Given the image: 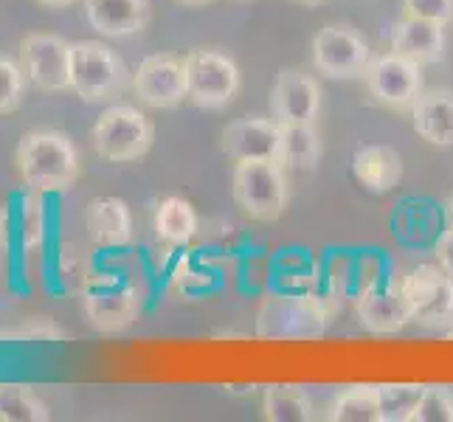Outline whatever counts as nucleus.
Instances as JSON below:
<instances>
[{
	"instance_id": "obj_1",
	"label": "nucleus",
	"mask_w": 453,
	"mask_h": 422,
	"mask_svg": "<svg viewBox=\"0 0 453 422\" xmlns=\"http://www.w3.org/2000/svg\"><path fill=\"white\" fill-rule=\"evenodd\" d=\"M18 175L37 195L68 192L80 180L82 161L73 141L59 130H28L14 150Z\"/></svg>"
},
{
	"instance_id": "obj_2",
	"label": "nucleus",
	"mask_w": 453,
	"mask_h": 422,
	"mask_svg": "<svg viewBox=\"0 0 453 422\" xmlns=\"http://www.w3.org/2000/svg\"><path fill=\"white\" fill-rule=\"evenodd\" d=\"M231 195L245 217L257 223H276L290 203L288 166L279 158L237 161L231 172Z\"/></svg>"
},
{
	"instance_id": "obj_3",
	"label": "nucleus",
	"mask_w": 453,
	"mask_h": 422,
	"mask_svg": "<svg viewBox=\"0 0 453 422\" xmlns=\"http://www.w3.org/2000/svg\"><path fill=\"white\" fill-rule=\"evenodd\" d=\"M133 85L124 59L99 40L71 45V90L88 104H107Z\"/></svg>"
},
{
	"instance_id": "obj_4",
	"label": "nucleus",
	"mask_w": 453,
	"mask_h": 422,
	"mask_svg": "<svg viewBox=\"0 0 453 422\" xmlns=\"http://www.w3.org/2000/svg\"><path fill=\"white\" fill-rule=\"evenodd\" d=\"M333 307L319 295H271L257 312V338L304 341L326 333Z\"/></svg>"
},
{
	"instance_id": "obj_5",
	"label": "nucleus",
	"mask_w": 453,
	"mask_h": 422,
	"mask_svg": "<svg viewBox=\"0 0 453 422\" xmlns=\"http://www.w3.org/2000/svg\"><path fill=\"white\" fill-rule=\"evenodd\" d=\"M93 152L102 161L130 164L144 158L155 141L152 121L130 104H111L90 130Z\"/></svg>"
},
{
	"instance_id": "obj_6",
	"label": "nucleus",
	"mask_w": 453,
	"mask_h": 422,
	"mask_svg": "<svg viewBox=\"0 0 453 422\" xmlns=\"http://www.w3.org/2000/svg\"><path fill=\"white\" fill-rule=\"evenodd\" d=\"M82 304L90 326L102 335H119L142 316V293L116 273L90 276L82 288Z\"/></svg>"
},
{
	"instance_id": "obj_7",
	"label": "nucleus",
	"mask_w": 453,
	"mask_h": 422,
	"mask_svg": "<svg viewBox=\"0 0 453 422\" xmlns=\"http://www.w3.org/2000/svg\"><path fill=\"white\" fill-rule=\"evenodd\" d=\"M183 68L189 99L203 111H226L237 99L242 80L231 57L211 49H195L183 57Z\"/></svg>"
},
{
	"instance_id": "obj_8",
	"label": "nucleus",
	"mask_w": 453,
	"mask_h": 422,
	"mask_svg": "<svg viewBox=\"0 0 453 422\" xmlns=\"http://www.w3.org/2000/svg\"><path fill=\"white\" fill-rule=\"evenodd\" d=\"M372 49L347 23H326L312 37V65L326 80H364Z\"/></svg>"
},
{
	"instance_id": "obj_9",
	"label": "nucleus",
	"mask_w": 453,
	"mask_h": 422,
	"mask_svg": "<svg viewBox=\"0 0 453 422\" xmlns=\"http://www.w3.org/2000/svg\"><path fill=\"white\" fill-rule=\"evenodd\" d=\"M364 82L369 96L388 107V111L409 113L417 96L423 93V65L414 59H405L395 51H386L380 57H372L369 68L364 73Z\"/></svg>"
},
{
	"instance_id": "obj_10",
	"label": "nucleus",
	"mask_w": 453,
	"mask_h": 422,
	"mask_svg": "<svg viewBox=\"0 0 453 422\" xmlns=\"http://www.w3.org/2000/svg\"><path fill=\"white\" fill-rule=\"evenodd\" d=\"M400 288L411 307L414 321L426 326L453 324V276H448L440 265H417L405 273Z\"/></svg>"
},
{
	"instance_id": "obj_11",
	"label": "nucleus",
	"mask_w": 453,
	"mask_h": 422,
	"mask_svg": "<svg viewBox=\"0 0 453 422\" xmlns=\"http://www.w3.org/2000/svg\"><path fill=\"white\" fill-rule=\"evenodd\" d=\"M133 93L138 102L155 111H175L189 99L183 59L172 54H152L142 59L133 71Z\"/></svg>"
},
{
	"instance_id": "obj_12",
	"label": "nucleus",
	"mask_w": 453,
	"mask_h": 422,
	"mask_svg": "<svg viewBox=\"0 0 453 422\" xmlns=\"http://www.w3.org/2000/svg\"><path fill=\"white\" fill-rule=\"evenodd\" d=\"M20 62L31 85L49 93L71 90V42L57 35H26Z\"/></svg>"
},
{
	"instance_id": "obj_13",
	"label": "nucleus",
	"mask_w": 453,
	"mask_h": 422,
	"mask_svg": "<svg viewBox=\"0 0 453 422\" xmlns=\"http://www.w3.org/2000/svg\"><path fill=\"white\" fill-rule=\"evenodd\" d=\"M271 119L279 124H316L321 113V85L302 68H285L268 96Z\"/></svg>"
},
{
	"instance_id": "obj_14",
	"label": "nucleus",
	"mask_w": 453,
	"mask_h": 422,
	"mask_svg": "<svg viewBox=\"0 0 453 422\" xmlns=\"http://www.w3.org/2000/svg\"><path fill=\"white\" fill-rule=\"evenodd\" d=\"M279 141H282V124L271 116L228 121L220 133V147L234 164L248 158H276Z\"/></svg>"
},
{
	"instance_id": "obj_15",
	"label": "nucleus",
	"mask_w": 453,
	"mask_h": 422,
	"mask_svg": "<svg viewBox=\"0 0 453 422\" xmlns=\"http://www.w3.org/2000/svg\"><path fill=\"white\" fill-rule=\"evenodd\" d=\"M355 312L361 326L372 335H395L409 321H414L409 299H405L400 285H374L361 290V295L355 299Z\"/></svg>"
},
{
	"instance_id": "obj_16",
	"label": "nucleus",
	"mask_w": 453,
	"mask_h": 422,
	"mask_svg": "<svg viewBox=\"0 0 453 422\" xmlns=\"http://www.w3.org/2000/svg\"><path fill=\"white\" fill-rule=\"evenodd\" d=\"M388 45H392L395 54L405 57V59H414L419 65H434V62H442L445 49H448L445 26L403 14V18L392 26Z\"/></svg>"
},
{
	"instance_id": "obj_17",
	"label": "nucleus",
	"mask_w": 453,
	"mask_h": 422,
	"mask_svg": "<svg viewBox=\"0 0 453 422\" xmlns=\"http://www.w3.org/2000/svg\"><path fill=\"white\" fill-rule=\"evenodd\" d=\"M82 9L102 37H130L150 23V0H82Z\"/></svg>"
},
{
	"instance_id": "obj_18",
	"label": "nucleus",
	"mask_w": 453,
	"mask_h": 422,
	"mask_svg": "<svg viewBox=\"0 0 453 422\" xmlns=\"http://www.w3.org/2000/svg\"><path fill=\"white\" fill-rule=\"evenodd\" d=\"M409 113L419 138L434 147H453V90H423Z\"/></svg>"
},
{
	"instance_id": "obj_19",
	"label": "nucleus",
	"mask_w": 453,
	"mask_h": 422,
	"mask_svg": "<svg viewBox=\"0 0 453 422\" xmlns=\"http://www.w3.org/2000/svg\"><path fill=\"white\" fill-rule=\"evenodd\" d=\"M90 240L102 248H124L133 242V211L121 197H96L85 211Z\"/></svg>"
},
{
	"instance_id": "obj_20",
	"label": "nucleus",
	"mask_w": 453,
	"mask_h": 422,
	"mask_svg": "<svg viewBox=\"0 0 453 422\" xmlns=\"http://www.w3.org/2000/svg\"><path fill=\"white\" fill-rule=\"evenodd\" d=\"M352 175L366 192L388 195V192H395L403 180V158L395 147L369 144L355 152Z\"/></svg>"
},
{
	"instance_id": "obj_21",
	"label": "nucleus",
	"mask_w": 453,
	"mask_h": 422,
	"mask_svg": "<svg viewBox=\"0 0 453 422\" xmlns=\"http://www.w3.org/2000/svg\"><path fill=\"white\" fill-rule=\"evenodd\" d=\"M279 161L293 172H310L321 161V135L316 124H282Z\"/></svg>"
},
{
	"instance_id": "obj_22",
	"label": "nucleus",
	"mask_w": 453,
	"mask_h": 422,
	"mask_svg": "<svg viewBox=\"0 0 453 422\" xmlns=\"http://www.w3.org/2000/svg\"><path fill=\"white\" fill-rule=\"evenodd\" d=\"M197 226L195 206L178 195H169L155 206V234L166 245H186L197 234Z\"/></svg>"
},
{
	"instance_id": "obj_23",
	"label": "nucleus",
	"mask_w": 453,
	"mask_h": 422,
	"mask_svg": "<svg viewBox=\"0 0 453 422\" xmlns=\"http://www.w3.org/2000/svg\"><path fill=\"white\" fill-rule=\"evenodd\" d=\"M262 417L268 422H310L316 409L299 386H268L262 395Z\"/></svg>"
},
{
	"instance_id": "obj_24",
	"label": "nucleus",
	"mask_w": 453,
	"mask_h": 422,
	"mask_svg": "<svg viewBox=\"0 0 453 422\" xmlns=\"http://www.w3.org/2000/svg\"><path fill=\"white\" fill-rule=\"evenodd\" d=\"M51 409L28 386L0 383V422H49Z\"/></svg>"
},
{
	"instance_id": "obj_25",
	"label": "nucleus",
	"mask_w": 453,
	"mask_h": 422,
	"mask_svg": "<svg viewBox=\"0 0 453 422\" xmlns=\"http://www.w3.org/2000/svg\"><path fill=\"white\" fill-rule=\"evenodd\" d=\"M326 419L333 422H380L378 386H352L341 392Z\"/></svg>"
},
{
	"instance_id": "obj_26",
	"label": "nucleus",
	"mask_w": 453,
	"mask_h": 422,
	"mask_svg": "<svg viewBox=\"0 0 453 422\" xmlns=\"http://www.w3.org/2000/svg\"><path fill=\"white\" fill-rule=\"evenodd\" d=\"M426 386L419 383H380V422H411Z\"/></svg>"
},
{
	"instance_id": "obj_27",
	"label": "nucleus",
	"mask_w": 453,
	"mask_h": 422,
	"mask_svg": "<svg viewBox=\"0 0 453 422\" xmlns=\"http://www.w3.org/2000/svg\"><path fill=\"white\" fill-rule=\"evenodd\" d=\"M26 71L9 57H0V116L14 113L26 96Z\"/></svg>"
},
{
	"instance_id": "obj_28",
	"label": "nucleus",
	"mask_w": 453,
	"mask_h": 422,
	"mask_svg": "<svg viewBox=\"0 0 453 422\" xmlns=\"http://www.w3.org/2000/svg\"><path fill=\"white\" fill-rule=\"evenodd\" d=\"M411 422H453V395L445 386H426Z\"/></svg>"
},
{
	"instance_id": "obj_29",
	"label": "nucleus",
	"mask_w": 453,
	"mask_h": 422,
	"mask_svg": "<svg viewBox=\"0 0 453 422\" xmlns=\"http://www.w3.org/2000/svg\"><path fill=\"white\" fill-rule=\"evenodd\" d=\"M403 14L417 20L450 26L453 23V0H403Z\"/></svg>"
},
{
	"instance_id": "obj_30",
	"label": "nucleus",
	"mask_w": 453,
	"mask_h": 422,
	"mask_svg": "<svg viewBox=\"0 0 453 422\" xmlns=\"http://www.w3.org/2000/svg\"><path fill=\"white\" fill-rule=\"evenodd\" d=\"M4 341H62L65 333L59 330L57 321L51 318H31L18 330H0Z\"/></svg>"
},
{
	"instance_id": "obj_31",
	"label": "nucleus",
	"mask_w": 453,
	"mask_h": 422,
	"mask_svg": "<svg viewBox=\"0 0 453 422\" xmlns=\"http://www.w3.org/2000/svg\"><path fill=\"white\" fill-rule=\"evenodd\" d=\"M40 240H42V209H40V197L31 195L23 203V245L37 248Z\"/></svg>"
},
{
	"instance_id": "obj_32",
	"label": "nucleus",
	"mask_w": 453,
	"mask_h": 422,
	"mask_svg": "<svg viewBox=\"0 0 453 422\" xmlns=\"http://www.w3.org/2000/svg\"><path fill=\"white\" fill-rule=\"evenodd\" d=\"M436 265L453 276V226L448 223V228L442 231V237L436 240Z\"/></svg>"
},
{
	"instance_id": "obj_33",
	"label": "nucleus",
	"mask_w": 453,
	"mask_h": 422,
	"mask_svg": "<svg viewBox=\"0 0 453 422\" xmlns=\"http://www.w3.org/2000/svg\"><path fill=\"white\" fill-rule=\"evenodd\" d=\"M31 4L45 6V9H65V6H73V4H82V0H31Z\"/></svg>"
},
{
	"instance_id": "obj_34",
	"label": "nucleus",
	"mask_w": 453,
	"mask_h": 422,
	"mask_svg": "<svg viewBox=\"0 0 453 422\" xmlns=\"http://www.w3.org/2000/svg\"><path fill=\"white\" fill-rule=\"evenodd\" d=\"M178 4H183V6H206V4H211V0H178Z\"/></svg>"
},
{
	"instance_id": "obj_35",
	"label": "nucleus",
	"mask_w": 453,
	"mask_h": 422,
	"mask_svg": "<svg viewBox=\"0 0 453 422\" xmlns=\"http://www.w3.org/2000/svg\"><path fill=\"white\" fill-rule=\"evenodd\" d=\"M296 4H302V6H307V9H316V6L324 4V0H296Z\"/></svg>"
},
{
	"instance_id": "obj_36",
	"label": "nucleus",
	"mask_w": 453,
	"mask_h": 422,
	"mask_svg": "<svg viewBox=\"0 0 453 422\" xmlns=\"http://www.w3.org/2000/svg\"><path fill=\"white\" fill-rule=\"evenodd\" d=\"M448 223L453 226V197H450V203H448Z\"/></svg>"
},
{
	"instance_id": "obj_37",
	"label": "nucleus",
	"mask_w": 453,
	"mask_h": 422,
	"mask_svg": "<svg viewBox=\"0 0 453 422\" xmlns=\"http://www.w3.org/2000/svg\"><path fill=\"white\" fill-rule=\"evenodd\" d=\"M448 338H453V326H450V333H448Z\"/></svg>"
}]
</instances>
